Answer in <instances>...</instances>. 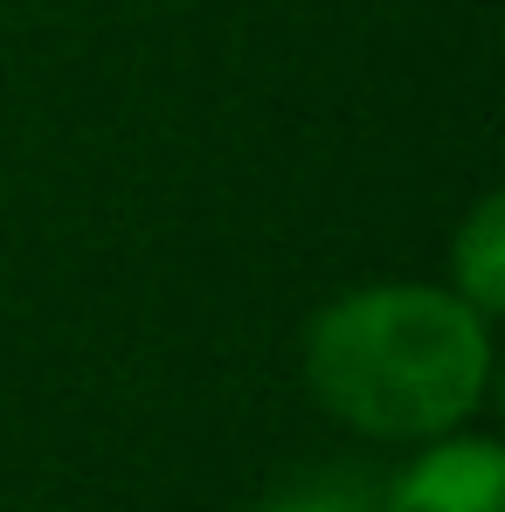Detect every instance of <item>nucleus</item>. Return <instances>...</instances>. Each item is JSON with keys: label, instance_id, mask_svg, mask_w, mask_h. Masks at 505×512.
Returning a JSON list of instances; mask_svg holds the SVG:
<instances>
[{"label": "nucleus", "instance_id": "7ed1b4c3", "mask_svg": "<svg viewBox=\"0 0 505 512\" xmlns=\"http://www.w3.org/2000/svg\"><path fill=\"white\" fill-rule=\"evenodd\" d=\"M450 291L471 305V312H499L505 305V201L499 194H485L478 208H471V222L457 229V243H450Z\"/></svg>", "mask_w": 505, "mask_h": 512}, {"label": "nucleus", "instance_id": "20e7f679", "mask_svg": "<svg viewBox=\"0 0 505 512\" xmlns=\"http://www.w3.org/2000/svg\"><path fill=\"white\" fill-rule=\"evenodd\" d=\"M250 512H367V499L353 485H333V478H312V485H291V492H270L263 506Z\"/></svg>", "mask_w": 505, "mask_h": 512}, {"label": "nucleus", "instance_id": "f257e3e1", "mask_svg": "<svg viewBox=\"0 0 505 512\" xmlns=\"http://www.w3.org/2000/svg\"><path fill=\"white\" fill-rule=\"evenodd\" d=\"M305 381L360 436H450L492 381L485 312L436 284H360L312 319Z\"/></svg>", "mask_w": 505, "mask_h": 512}, {"label": "nucleus", "instance_id": "f03ea898", "mask_svg": "<svg viewBox=\"0 0 505 512\" xmlns=\"http://www.w3.org/2000/svg\"><path fill=\"white\" fill-rule=\"evenodd\" d=\"M505 499V457L492 436H429L416 464L395 478L381 512H499Z\"/></svg>", "mask_w": 505, "mask_h": 512}]
</instances>
